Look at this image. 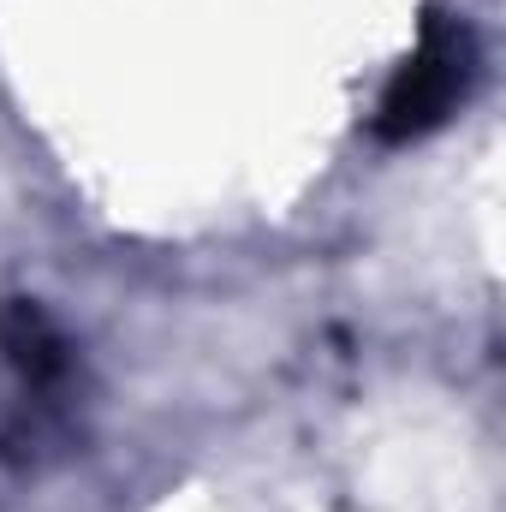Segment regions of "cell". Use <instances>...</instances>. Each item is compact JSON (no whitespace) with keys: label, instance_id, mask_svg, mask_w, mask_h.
Returning a JSON list of instances; mask_svg holds the SVG:
<instances>
[{"label":"cell","instance_id":"2","mask_svg":"<svg viewBox=\"0 0 506 512\" xmlns=\"http://www.w3.org/2000/svg\"><path fill=\"white\" fill-rule=\"evenodd\" d=\"M0 358L18 376L24 399H36V405H60V393L72 387V370H78V352H72L66 328L36 298H6L0 304Z\"/></svg>","mask_w":506,"mask_h":512},{"label":"cell","instance_id":"1","mask_svg":"<svg viewBox=\"0 0 506 512\" xmlns=\"http://www.w3.org/2000/svg\"><path fill=\"white\" fill-rule=\"evenodd\" d=\"M471 78H477V36L447 12H429L423 42L405 54V66L381 90L370 131L381 143H417L441 131L453 120V108L471 96Z\"/></svg>","mask_w":506,"mask_h":512}]
</instances>
